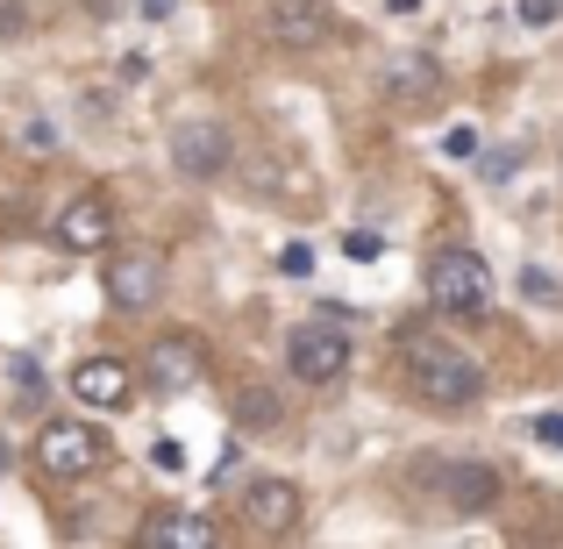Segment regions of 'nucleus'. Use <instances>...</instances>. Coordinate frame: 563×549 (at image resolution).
Listing matches in <instances>:
<instances>
[{"mask_svg":"<svg viewBox=\"0 0 563 549\" xmlns=\"http://www.w3.org/2000/svg\"><path fill=\"white\" fill-rule=\"evenodd\" d=\"M264 29H272L278 51H321L329 43V0H272Z\"/></svg>","mask_w":563,"mask_h":549,"instance_id":"obj_8","label":"nucleus"},{"mask_svg":"<svg viewBox=\"0 0 563 549\" xmlns=\"http://www.w3.org/2000/svg\"><path fill=\"white\" fill-rule=\"evenodd\" d=\"M499 493H507V479H499V464H478V457H456V464H442L435 471V499L450 514H493L499 507Z\"/></svg>","mask_w":563,"mask_h":549,"instance_id":"obj_5","label":"nucleus"},{"mask_svg":"<svg viewBox=\"0 0 563 549\" xmlns=\"http://www.w3.org/2000/svg\"><path fill=\"white\" fill-rule=\"evenodd\" d=\"M151 464H157V471H186V450H179L172 436H157V442H151Z\"/></svg>","mask_w":563,"mask_h":549,"instance_id":"obj_19","label":"nucleus"},{"mask_svg":"<svg viewBox=\"0 0 563 549\" xmlns=\"http://www.w3.org/2000/svg\"><path fill=\"white\" fill-rule=\"evenodd\" d=\"M57 250H71V257H93V250L114 243V200L108 193H79V200H65V215H57Z\"/></svg>","mask_w":563,"mask_h":549,"instance_id":"obj_6","label":"nucleus"},{"mask_svg":"<svg viewBox=\"0 0 563 549\" xmlns=\"http://www.w3.org/2000/svg\"><path fill=\"white\" fill-rule=\"evenodd\" d=\"M71 399H86V407L114 414V407H129V399H136V378H129L122 358H86L79 371H71Z\"/></svg>","mask_w":563,"mask_h":549,"instance_id":"obj_11","label":"nucleus"},{"mask_svg":"<svg viewBox=\"0 0 563 549\" xmlns=\"http://www.w3.org/2000/svg\"><path fill=\"white\" fill-rule=\"evenodd\" d=\"M157 293H165V264H157L151 250H129V257L108 264V300L114 307L143 315V307H157Z\"/></svg>","mask_w":563,"mask_h":549,"instance_id":"obj_9","label":"nucleus"},{"mask_svg":"<svg viewBox=\"0 0 563 549\" xmlns=\"http://www.w3.org/2000/svg\"><path fill=\"white\" fill-rule=\"evenodd\" d=\"M243 514H250L257 536H292V528H300V485L292 479H257L243 493Z\"/></svg>","mask_w":563,"mask_h":549,"instance_id":"obj_10","label":"nucleus"},{"mask_svg":"<svg viewBox=\"0 0 563 549\" xmlns=\"http://www.w3.org/2000/svg\"><path fill=\"white\" fill-rule=\"evenodd\" d=\"M278 272H286V278H307V272H314V250H307V243H286V250H278Z\"/></svg>","mask_w":563,"mask_h":549,"instance_id":"obj_17","label":"nucleus"},{"mask_svg":"<svg viewBox=\"0 0 563 549\" xmlns=\"http://www.w3.org/2000/svg\"><path fill=\"white\" fill-rule=\"evenodd\" d=\"M350 336L343 329H329V321H307V329H292L286 336V364H292V378L300 385H335V378H350Z\"/></svg>","mask_w":563,"mask_h":549,"instance_id":"obj_4","label":"nucleus"},{"mask_svg":"<svg viewBox=\"0 0 563 549\" xmlns=\"http://www.w3.org/2000/svg\"><path fill=\"white\" fill-rule=\"evenodd\" d=\"M172 165L186 179H221L229 172V129L221 122H179L172 129Z\"/></svg>","mask_w":563,"mask_h":549,"instance_id":"obj_7","label":"nucleus"},{"mask_svg":"<svg viewBox=\"0 0 563 549\" xmlns=\"http://www.w3.org/2000/svg\"><path fill=\"white\" fill-rule=\"evenodd\" d=\"M108 464V436L93 421H43L36 436V471L43 479H86Z\"/></svg>","mask_w":563,"mask_h":549,"instance_id":"obj_3","label":"nucleus"},{"mask_svg":"<svg viewBox=\"0 0 563 549\" xmlns=\"http://www.w3.org/2000/svg\"><path fill=\"white\" fill-rule=\"evenodd\" d=\"M536 442L542 450H563V414H536Z\"/></svg>","mask_w":563,"mask_h":549,"instance_id":"obj_20","label":"nucleus"},{"mask_svg":"<svg viewBox=\"0 0 563 549\" xmlns=\"http://www.w3.org/2000/svg\"><path fill=\"white\" fill-rule=\"evenodd\" d=\"M14 378H22V399H43V371H36V364H29V358H22V364H14Z\"/></svg>","mask_w":563,"mask_h":549,"instance_id":"obj_23","label":"nucleus"},{"mask_svg":"<svg viewBox=\"0 0 563 549\" xmlns=\"http://www.w3.org/2000/svg\"><path fill=\"white\" fill-rule=\"evenodd\" d=\"M235 414H243V428H278V414H286V407H278L264 385H250V393L235 399Z\"/></svg>","mask_w":563,"mask_h":549,"instance_id":"obj_15","label":"nucleus"},{"mask_svg":"<svg viewBox=\"0 0 563 549\" xmlns=\"http://www.w3.org/2000/svg\"><path fill=\"white\" fill-rule=\"evenodd\" d=\"M385 14H421V0H385Z\"/></svg>","mask_w":563,"mask_h":549,"instance_id":"obj_25","label":"nucleus"},{"mask_svg":"<svg viewBox=\"0 0 563 549\" xmlns=\"http://www.w3.org/2000/svg\"><path fill=\"white\" fill-rule=\"evenodd\" d=\"M143 549H214L221 528L207 521V514H151V521L136 528Z\"/></svg>","mask_w":563,"mask_h":549,"instance_id":"obj_13","label":"nucleus"},{"mask_svg":"<svg viewBox=\"0 0 563 549\" xmlns=\"http://www.w3.org/2000/svg\"><path fill=\"white\" fill-rule=\"evenodd\" d=\"M521 22L528 29H556L563 22V0H521Z\"/></svg>","mask_w":563,"mask_h":549,"instance_id":"obj_16","label":"nucleus"},{"mask_svg":"<svg viewBox=\"0 0 563 549\" xmlns=\"http://www.w3.org/2000/svg\"><path fill=\"white\" fill-rule=\"evenodd\" d=\"M343 250H350V257H357V264H372V257H378V235H372V229H357V235H350Z\"/></svg>","mask_w":563,"mask_h":549,"instance_id":"obj_22","label":"nucleus"},{"mask_svg":"<svg viewBox=\"0 0 563 549\" xmlns=\"http://www.w3.org/2000/svg\"><path fill=\"white\" fill-rule=\"evenodd\" d=\"M521 293H528V300H556V286H550V272H542V264H528V272H521Z\"/></svg>","mask_w":563,"mask_h":549,"instance_id":"obj_18","label":"nucleus"},{"mask_svg":"<svg viewBox=\"0 0 563 549\" xmlns=\"http://www.w3.org/2000/svg\"><path fill=\"white\" fill-rule=\"evenodd\" d=\"M0 471H8V450H0Z\"/></svg>","mask_w":563,"mask_h":549,"instance_id":"obj_26","label":"nucleus"},{"mask_svg":"<svg viewBox=\"0 0 563 549\" xmlns=\"http://www.w3.org/2000/svg\"><path fill=\"white\" fill-rule=\"evenodd\" d=\"M442 151H450V157H471V151H478V136H471V129H450V136H442Z\"/></svg>","mask_w":563,"mask_h":549,"instance_id":"obj_24","label":"nucleus"},{"mask_svg":"<svg viewBox=\"0 0 563 549\" xmlns=\"http://www.w3.org/2000/svg\"><path fill=\"white\" fill-rule=\"evenodd\" d=\"M407 385L428 399V407H478L485 399V364L471 358L450 336L407 329Z\"/></svg>","mask_w":563,"mask_h":549,"instance_id":"obj_1","label":"nucleus"},{"mask_svg":"<svg viewBox=\"0 0 563 549\" xmlns=\"http://www.w3.org/2000/svg\"><path fill=\"white\" fill-rule=\"evenodd\" d=\"M385 94H393L399 108H428V100L442 94V65L428 51H393L385 57Z\"/></svg>","mask_w":563,"mask_h":549,"instance_id":"obj_12","label":"nucleus"},{"mask_svg":"<svg viewBox=\"0 0 563 549\" xmlns=\"http://www.w3.org/2000/svg\"><path fill=\"white\" fill-rule=\"evenodd\" d=\"M200 378V343L192 336H157L151 343V385L157 393H186Z\"/></svg>","mask_w":563,"mask_h":549,"instance_id":"obj_14","label":"nucleus"},{"mask_svg":"<svg viewBox=\"0 0 563 549\" xmlns=\"http://www.w3.org/2000/svg\"><path fill=\"white\" fill-rule=\"evenodd\" d=\"M428 300H435L442 315H485V300H493V264H485L478 250H442V257L428 264Z\"/></svg>","mask_w":563,"mask_h":549,"instance_id":"obj_2","label":"nucleus"},{"mask_svg":"<svg viewBox=\"0 0 563 549\" xmlns=\"http://www.w3.org/2000/svg\"><path fill=\"white\" fill-rule=\"evenodd\" d=\"M22 29H29V8L22 0H0V36H22Z\"/></svg>","mask_w":563,"mask_h":549,"instance_id":"obj_21","label":"nucleus"}]
</instances>
